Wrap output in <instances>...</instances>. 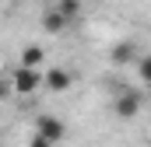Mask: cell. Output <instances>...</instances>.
Wrapping results in <instances>:
<instances>
[{
	"mask_svg": "<svg viewBox=\"0 0 151 147\" xmlns=\"http://www.w3.org/2000/svg\"><path fill=\"white\" fill-rule=\"evenodd\" d=\"M39 88H42V70L39 67H14V74H11V91L18 95V98H32Z\"/></svg>",
	"mask_w": 151,
	"mask_h": 147,
	"instance_id": "obj_1",
	"label": "cell"
},
{
	"mask_svg": "<svg viewBox=\"0 0 151 147\" xmlns=\"http://www.w3.org/2000/svg\"><path fill=\"white\" fill-rule=\"evenodd\" d=\"M35 133H42V137L53 140V144H63V140H67V123H63L60 116L42 112V116H35Z\"/></svg>",
	"mask_w": 151,
	"mask_h": 147,
	"instance_id": "obj_2",
	"label": "cell"
},
{
	"mask_svg": "<svg viewBox=\"0 0 151 147\" xmlns=\"http://www.w3.org/2000/svg\"><path fill=\"white\" fill-rule=\"evenodd\" d=\"M70 84H74V74L63 70V67H49V70H42V88H49V91H56V95L70 91Z\"/></svg>",
	"mask_w": 151,
	"mask_h": 147,
	"instance_id": "obj_3",
	"label": "cell"
},
{
	"mask_svg": "<svg viewBox=\"0 0 151 147\" xmlns=\"http://www.w3.org/2000/svg\"><path fill=\"white\" fill-rule=\"evenodd\" d=\"M113 112L119 119H134V116L141 112V95H137V91H119L116 102H113Z\"/></svg>",
	"mask_w": 151,
	"mask_h": 147,
	"instance_id": "obj_4",
	"label": "cell"
},
{
	"mask_svg": "<svg viewBox=\"0 0 151 147\" xmlns=\"http://www.w3.org/2000/svg\"><path fill=\"white\" fill-rule=\"evenodd\" d=\"M67 25H70V21L60 14V7H49V11L42 14V28H46L49 35H60V32H67Z\"/></svg>",
	"mask_w": 151,
	"mask_h": 147,
	"instance_id": "obj_5",
	"label": "cell"
},
{
	"mask_svg": "<svg viewBox=\"0 0 151 147\" xmlns=\"http://www.w3.org/2000/svg\"><path fill=\"white\" fill-rule=\"evenodd\" d=\"M137 60V46L134 42H119L113 49V67H127V63H134Z\"/></svg>",
	"mask_w": 151,
	"mask_h": 147,
	"instance_id": "obj_6",
	"label": "cell"
},
{
	"mask_svg": "<svg viewBox=\"0 0 151 147\" xmlns=\"http://www.w3.org/2000/svg\"><path fill=\"white\" fill-rule=\"evenodd\" d=\"M21 63H25V67H39V70H42V63H46V49H42V46H25Z\"/></svg>",
	"mask_w": 151,
	"mask_h": 147,
	"instance_id": "obj_7",
	"label": "cell"
},
{
	"mask_svg": "<svg viewBox=\"0 0 151 147\" xmlns=\"http://www.w3.org/2000/svg\"><path fill=\"white\" fill-rule=\"evenodd\" d=\"M56 7H60V14H63L67 21H77V18H81V7H84V4H81V0H60Z\"/></svg>",
	"mask_w": 151,
	"mask_h": 147,
	"instance_id": "obj_8",
	"label": "cell"
},
{
	"mask_svg": "<svg viewBox=\"0 0 151 147\" xmlns=\"http://www.w3.org/2000/svg\"><path fill=\"white\" fill-rule=\"evenodd\" d=\"M137 74H141L144 84H151V53L148 56H137Z\"/></svg>",
	"mask_w": 151,
	"mask_h": 147,
	"instance_id": "obj_9",
	"label": "cell"
},
{
	"mask_svg": "<svg viewBox=\"0 0 151 147\" xmlns=\"http://www.w3.org/2000/svg\"><path fill=\"white\" fill-rule=\"evenodd\" d=\"M28 147H56V144H53V140H46L42 133H35V137L28 140Z\"/></svg>",
	"mask_w": 151,
	"mask_h": 147,
	"instance_id": "obj_10",
	"label": "cell"
}]
</instances>
